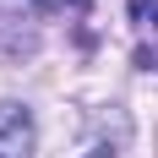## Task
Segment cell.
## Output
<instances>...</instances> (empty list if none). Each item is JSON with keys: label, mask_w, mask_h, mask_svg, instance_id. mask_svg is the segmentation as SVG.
Returning a JSON list of instances; mask_svg holds the SVG:
<instances>
[{"label": "cell", "mask_w": 158, "mask_h": 158, "mask_svg": "<svg viewBox=\"0 0 158 158\" xmlns=\"http://www.w3.org/2000/svg\"><path fill=\"white\" fill-rule=\"evenodd\" d=\"M38 142V126H33L27 104H0V158H27Z\"/></svg>", "instance_id": "1"}, {"label": "cell", "mask_w": 158, "mask_h": 158, "mask_svg": "<svg viewBox=\"0 0 158 158\" xmlns=\"http://www.w3.org/2000/svg\"><path fill=\"white\" fill-rule=\"evenodd\" d=\"M131 27L142 38L136 65H142V71H158V0H131Z\"/></svg>", "instance_id": "2"}]
</instances>
